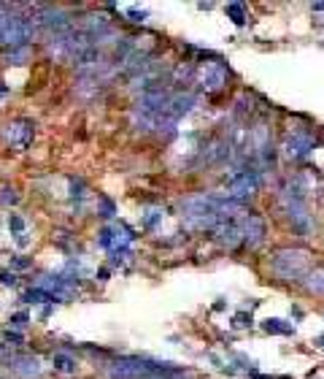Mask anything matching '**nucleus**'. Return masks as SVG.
Returning <instances> with one entry per match:
<instances>
[{
    "mask_svg": "<svg viewBox=\"0 0 324 379\" xmlns=\"http://www.w3.org/2000/svg\"><path fill=\"white\" fill-rule=\"evenodd\" d=\"M197 98L192 92H173V90H149L138 98L135 109H132V119L141 130L149 133H162V130H173L178 125V119L184 114L192 111Z\"/></svg>",
    "mask_w": 324,
    "mask_h": 379,
    "instance_id": "obj_1",
    "label": "nucleus"
},
{
    "mask_svg": "<svg viewBox=\"0 0 324 379\" xmlns=\"http://www.w3.org/2000/svg\"><path fill=\"white\" fill-rule=\"evenodd\" d=\"M270 271L281 282H306L313 271V255L303 246H284L270 255Z\"/></svg>",
    "mask_w": 324,
    "mask_h": 379,
    "instance_id": "obj_2",
    "label": "nucleus"
},
{
    "mask_svg": "<svg viewBox=\"0 0 324 379\" xmlns=\"http://www.w3.org/2000/svg\"><path fill=\"white\" fill-rule=\"evenodd\" d=\"M279 203L287 214V220L292 225V230H297L303 239L313 233V214L308 208V201H306V190H303L300 182H289L281 187L279 193Z\"/></svg>",
    "mask_w": 324,
    "mask_h": 379,
    "instance_id": "obj_3",
    "label": "nucleus"
},
{
    "mask_svg": "<svg viewBox=\"0 0 324 379\" xmlns=\"http://www.w3.org/2000/svg\"><path fill=\"white\" fill-rule=\"evenodd\" d=\"M35 33V22L33 16H19V14H8L3 27H0V44L19 49V46H27V41Z\"/></svg>",
    "mask_w": 324,
    "mask_h": 379,
    "instance_id": "obj_4",
    "label": "nucleus"
},
{
    "mask_svg": "<svg viewBox=\"0 0 324 379\" xmlns=\"http://www.w3.org/2000/svg\"><path fill=\"white\" fill-rule=\"evenodd\" d=\"M227 79H230V71H227L222 57H214L211 62H200L195 68V81L205 92H219L227 84Z\"/></svg>",
    "mask_w": 324,
    "mask_h": 379,
    "instance_id": "obj_5",
    "label": "nucleus"
},
{
    "mask_svg": "<svg viewBox=\"0 0 324 379\" xmlns=\"http://www.w3.org/2000/svg\"><path fill=\"white\" fill-rule=\"evenodd\" d=\"M260 193V171L254 168H246V171H238V174L227 182V198H233L235 203H246L249 198H254Z\"/></svg>",
    "mask_w": 324,
    "mask_h": 379,
    "instance_id": "obj_6",
    "label": "nucleus"
},
{
    "mask_svg": "<svg viewBox=\"0 0 324 379\" xmlns=\"http://www.w3.org/2000/svg\"><path fill=\"white\" fill-rule=\"evenodd\" d=\"M313 149H316V138H313L311 133H306V130L289 133V136L284 138V146H281L284 157H287L289 163H300V160H306Z\"/></svg>",
    "mask_w": 324,
    "mask_h": 379,
    "instance_id": "obj_7",
    "label": "nucleus"
},
{
    "mask_svg": "<svg viewBox=\"0 0 324 379\" xmlns=\"http://www.w3.org/2000/svg\"><path fill=\"white\" fill-rule=\"evenodd\" d=\"M238 225H241V233H243V246H249V249L260 246L265 241V236H268V225L254 212H243L238 217Z\"/></svg>",
    "mask_w": 324,
    "mask_h": 379,
    "instance_id": "obj_8",
    "label": "nucleus"
},
{
    "mask_svg": "<svg viewBox=\"0 0 324 379\" xmlns=\"http://www.w3.org/2000/svg\"><path fill=\"white\" fill-rule=\"evenodd\" d=\"M98 241H100L103 249H108L111 255H117V252H125V246L132 241V230L127 225H122V222H111V225H106L100 230Z\"/></svg>",
    "mask_w": 324,
    "mask_h": 379,
    "instance_id": "obj_9",
    "label": "nucleus"
},
{
    "mask_svg": "<svg viewBox=\"0 0 324 379\" xmlns=\"http://www.w3.org/2000/svg\"><path fill=\"white\" fill-rule=\"evenodd\" d=\"M214 239H216L219 246H224V249H238V246H243V233H241V225H238V217L219 225L214 230Z\"/></svg>",
    "mask_w": 324,
    "mask_h": 379,
    "instance_id": "obj_10",
    "label": "nucleus"
},
{
    "mask_svg": "<svg viewBox=\"0 0 324 379\" xmlns=\"http://www.w3.org/2000/svg\"><path fill=\"white\" fill-rule=\"evenodd\" d=\"M3 136H6L8 144L25 149L27 144H30V138H33V125H30V122H8L6 130H3Z\"/></svg>",
    "mask_w": 324,
    "mask_h": 379,
    "instance_id": "obj_11",
    "label": "nucleus"
},
{
    "mask_svg": "<svg viewBox=\"0 0 324 379\" xmlns=\"http://www.w3.org/2000/svg\"><path fill=\"white\" fill-rule=\"evenodd\" d=\"M11 371L19 374L22 379H38L43 374V366H41V360L33 357V355H19L11 360Z\"/></svg>",
    "mask_w": 324,
    "mask_h": 379,
    "instance_id": "obj_12",
    "label": "nucleus"
},
{
    "mask_svg": "<svg viewBox=\"0 0 324 379\" xmlns=\"http://www.w3.org/2000/svg\"><path fill=\"white\" fill-rule=\"evenodd\" d=\"M262 330L265 333H279V336H292L294 333V325L287 320H279V317H268L262 322Z\"/></svg>",
    "mask_w": 324,
    "mask_h": 379,
    "instance_id": "obj_13",
    "label": "nucleus"
},
{
    "mask_svg": "<svg viewBox=\"0 0 324 379\" xmlns=\"http://www.w3.org/2000/svg\"><path fill=\"white\" fill-rule=\"evenodd\" d=\"M306 290L313 292V296H324V265H319V268H313L308 277H306Z\"/></svg>",
    "mask_w": 324,
    "mask_h": 379,
    "instance_id": "obj_14",
    "label": "nucleus"
},
{
    "mask_svg": "<svg viewBox=\"0 0 324 379\" xmlns=\"http://www.w3.org/2000/svg\"><path fill=\"white\" fill-rule=\"evenodd\" d=\"M224 14H227V19H230L233 25H238V27H243L246 19H249L243 3H227V6H224Z\"/></svg>",
    "mask_w": 324,
    "mask_h": 379,
    "instance_id": "obj_15",
    "label": "nucleus"
},
{
    "mask_svg": "<svg viewBox=\"0 0 324 379\" xmlns=\"http://www.w3.org/2000/svg\"><path fill=\"white\" fill-rule=\"evenodd\" d=\"M27 54H30V49L27 46H19V49H11L3 54V62L6 65H22V60H27Z\"/></svg>",
    "mask_w": 324,
    "mask_h": 379,
    "instance_id": "obj_16",
    "label": "nucleus"
},
{
    "mask_svg": "<svg viewBox=\"0 0 324 379\" xmlns=\"http://www.w3.org/2000/svg\"><path fill=\"white\" fill-rule=\"evenodd\" d=\"M54 368H57V371H62V374H73V371H76V363H73L68 355L57 352V355H54Z\"/></svg>",
    "mask_w": 324,
    "mask_h": 379,
    "instance_id": "obj_17",
    "label": "nucleus"
},
{
    "mask_svg": "<svg viewBox=\"0 0 324 379\" xmlns=\"http://www.w3.org/2000/svg\"><path fill=\"white\" fill-rule=\"evenodd\" d=\"M27 301H35V303H49V301H57L49 290H43V287H35L27 292Z\"/></svg>",
    "mask_w": 324,
    "mask_h": 379,
    "instance_id": "obj_18",
    "label": "nucleus"
},
{
    "mask_svg": "<svg viewBox=\"0 0 324 379\" xmlns=\"http://www.w3.org/2000/svg\"><path fill=\"white\" fill-rule=\"evenodd\" d=\"M162 214H165L162 208H149V212H146V217H144V225H146V227H151V225H154L157 220H162Z\"/></svg>",
    "mask_w": 324,
    "mask_h": 379,
    "instance_id": "obj_19",
    "label": "nucleus"
},
{
    "mask_svg": "<svg viewBox=\"0 0 324 379\" xmlns=\"http://www.w3.org/2000/svg\"><path fill=\"white\" fill-rule=\"evenodd\" d=\"M233 328H251V314H235Z\"/></svg>",
    "mask_w": 324,
    "mask_h": 379,
    "instance_id": "obj_20",
    "label": "nucleus"
},
{
    "mask_svg": "<svg viewBox=\"0 0 324 379\" xmlns=\"http://www.w3.org/2000/svg\"><path fill=\"white\" fill-rule=\"evenodd\" d=\"M11 322L22 328V325H27V314H14V317H11Z\"/></svg>",
    "mask_w": 324,
    "mask_h": 379,
    "instance_id": "obj_21",
    "label": "nucleus"
},
{
    "mask_svg": "<svg viewBox=\"0 0 324 379\" xmlns=\"http://www.w3.org/2000/svg\"><path fill=\"white\" fill-rule=\"evenodd\" d=\"M8 225H11L14 230H22V227H25V222H22V217H11V222H8Z\"/></svg>",
    "mask_w": 324,
    "mask_h": 379,
    "instance_id": "obj_22",
    "label": "nucleus"
},
{
    "mask_svg": "<svg viewBox=\"0 0 324 379\" xmlns=\"http://www.w3.org/2000/svg\"><path fill=\"white\" fill-rule=\"evenodd\" d=\"M130 16H132V22H144L146 11H130Z\"/></svg>",
    "mask_w": 324,
    "mask_h": 379,
    "instance_id": "obj_23",
    "label": "nucleus"
},
{
    "mask_svg": "<svg viewBox=\"0 0 324 379\" xmlns=\"http://www.w3.org/2000/svg\"><path fill=\"white\" fill-rule=\"evenodd\" d=\"M0 282H3V284H14L16 277H14V273H3V277H0Z\"/></svg>",
    "mask_w": 324,
    "mask_h": 379,
    "instance_id": "obj_24",
    "label": "nucleus"
},
{
    "mask_svg": "<svg viewBox=\"0 0 324 379\" xmlns=\"http://www.w3.org/2000/svg\"><path fill=\"white\" fill-rule=\"evenodd\" d=\"M311 8H313V11H324V3H313Z\"/></svg>",
    "mask_w": 324,
    "mask_h": 379,
    "instance_id": "obj_25",
    "label": "nucleus"
}]
</instances>
